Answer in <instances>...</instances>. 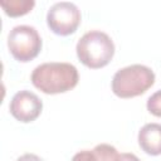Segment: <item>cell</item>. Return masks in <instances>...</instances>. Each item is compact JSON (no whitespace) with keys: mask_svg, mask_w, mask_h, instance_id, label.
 Segmentation results:
<instances>
[{"mask_svg":"<svg viewBox=\"0 0 161 161\" xmlns=\"http://www.w3.org/2000/svg\"><path fill=\"white\" fill-rule=\"evenodd\" d=\"M33 86L45 94H58L73 89L79 80L78 69L64 62L43 63L30 75Z\"/></svg>","mask_w":161,"mask_h":161,"instance_id":"6da1fadb","label":"cell"},{"mask_svg":"<svg viewBox=\"0 0 161 161\" xmlns=\"http://www.w3.org/2000/svg\"><path fill=\"white\" fill-rule=\"evenodd\" d=\"M78 59L88 68L106 67L114 55V43L108 34L101 30H91L80 36L75 47Z\"/></svg>","mask_w":161,"mask_h":161,"instance_id":"7a4b0ae2","label":"cell"},{"mask_svg":"<svg viewBox=\"0 0 161 161\" xmlns=\"http://www.w3.org/2000/svg\"><path fill=\"white\" fill-rule=\"evenodd\" d=\"M155 83L153 70L143 64H131L118 69L112 78V91L119 98L143 94Z\"/></svg>","mask_w":161,"mask_h":161,"instance_id":"3957f363","label":"cell"},{"mask_svg":"<svg viewBox=\"0 0 161 161\" xmlns=\"http://www.w3.org/2000/svg\"><path fill=\"white\" fill-rule=\"evenodd\" d=\"M8 48L19 62H30L42 50V38L31 25H16L8 35Z\"/></svg>","mask_w":161,"mask_h":161,"instance_id":"277c9868","label":"cell"},{"mask_svg":"<svg viewBox=\"0 0 161 161\" xmlns=\"http://www.w3.org/2000/svg\"><path fill=\"white\" fill-rule=\"evenodd\" d=\"M80 10L74 3L59 1L53 4L47 13V24L57 35H70L80 24Z\"/></svg>","mask_w":161,"mask_h":161,"instance_id":"5b68a950","label":"cell"},{"mask_svg":"<svg viewBox=\"0 0 161 161\" xmlns=\"http://www.w3.org/2000/svg\"><path fill=\"white\" fill-rule=\"evenodd\" d=\"M43 109L42 99L30 91H19L16 92L9 104V111L13 117L23 123L31 122L36 119Z\"/></svg>","mask_w":161,"mask_h":161,"instance_id":"8992f818","label":"cell"},{"mask_svg":"<svg viewBox=\"0 0 161 161\" xmlns=\"http://www.w3.org/2000/svg\"><path fill=\"white\" fill-rule=\"evenodd\" d=\"M138 145L151 156L161 155V123H146L138 131Z\"/></svg>","mask_w":161,"mask_h":161,"instance_id":"52a82bcc","label":"cell"},{"mask_svg":"<svg viewBox=\"0 0 161 161\" xmlns=\"http://www.w3.org/2000/svg\"><path fill=\"white\" fill-rule=\"evenodd\" d=\"M119 153L114 146L99 143L93 150H82L77 152L72 161H118Z\"/></svg>","mask_w":161,"mask_h":161,"instance_id":"ba28073f","label":"cell"},{"mask_svg":"<svg viewBox=\"0 0 161 161\" xmlns=\"http://www.w3.org/2000/svg\"><path fill=\"white\" fill-rule=\"evenodd\" d=\"M1 8L4 9L5 14L16 18L28 14L35 5L34 0H3L0 1Z\"/></svg>","mask_w":161,"mask_h":161,"instance_id":"9c48e42d","label":"cell"},{"mask_svg":"<svg viewBox=\"0 0 161 161\" xmlns=\"http://www.w3.org/2000/svg\"><path fill=\"white\" fill-rule=\"evenodd\" d=\"M147 111L156 116V117H161V89L156 91L153 94H151L147 99Z\"/></svg>","mask_w":161,"mask_h":161,"instance_id":"30bf717a","label":"cell"},{"mask_svg":"<svg viewBox=\"0 0 161 161\" xmlns=\"http://www.w3.org/2000/svg\"><path fill=\"white\" fill-rule=\"evenodd\" d=\"M16 161H43V158H40L35 153H24L20 157H18Z\"/></svg>","mask_w":161,"mask_h":161,"instance_id":"8fae6325","label":"cell"},{"mask_svg":"<svg viewBox=\"0 0 161 161\" xmlns=\"http://www.w3.org/2000/svg\"><path fill=\"white\" fill-rule=\"evenodd\" d=\"M118 161H140V158L135 153L123 152V153H119V160Z\"/></svg>","mask_w":161,"mask_h":161,"instance_id":"7c38bea8","label":"cell"}]
</instances>
